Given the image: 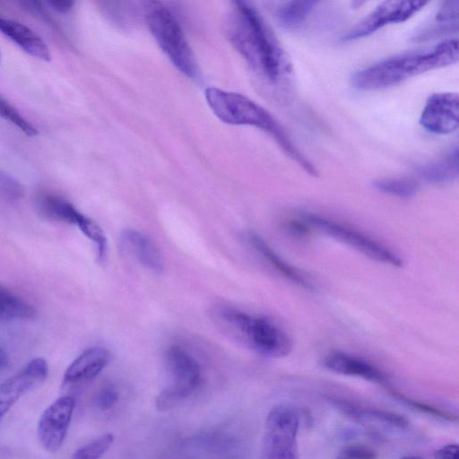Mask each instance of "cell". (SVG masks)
I'll use <instances>...</instances> for the list:
<instances>
[{
  "label": "cell",
  "instance_id": "1",
  "mask_svg": "<svg viewBox=\"0 0 459 459\" xmlns=\"http://www.w3.org/2000/svg\"><path fill=\"white\" fill-rule=\"evenodd\" d=\"M235 4L230 38L237 50L268 82L291 74L286 53L257 12L244 2Z\"/></svg>",
  "mask_w": 459,
  "mask_h": 459
},
{
  "label": "cell",
  "instance_id": "2",
  "mask_svg": "<svg viewBox=\"0 0 459 459\" xmlns=\"http://www.w3.org/2000/svg\"><path fill=\"white\" fill-rule=\"evenodd\" d=\"M458 40L447 39L432 48L404 53L375 63L356 72L351 84L360 91L386 89L429 71L458 61Z\"/></svg>",
  "mask_w": 459,
  "mask_h": 459
},
{
  "label": "cell",
  "instance_id": "3",
  "mask_svg": "<svg viewBox=\"0 0 459 459\" xmlns=\"http://www.w3.org/2000/svg\"><path fill=\"white\" fill-rule=\"evenodd\" d=\"M204 94L209 107L222 122L263 130L307 173L316 176L314 165L298 149L281 123L264 108L246 96L214 87L207 88Z\"/></svg>",
  "mask_w": 459,
  "mask_h": 459
},
{
  "label": "cell",
  "instance_id": "4",
  "mask_svg": "<svg viewBox=\"0 0 459 459\" xmlns=\"http://www.w3.org/2000/svg\"><path fill=\"white\" fill-rule=\"evenodd\" d=\"M219 327L232 339L269 358H282L292 350L289 334L272 320L228 306L212 311Z\"/></svg>",
  "mask_w": 459,
  "mask_h": 459
},
{
  "label": "cell",
  "instance_id": "5",
  "mask_svg": "<svg viewBox=\"0 0 459 459\" xmlns=\"http://www.w3.org/2000/svg\"><path fill=\"white\" fill-rule=\"evenodd\" d=\"M149 30L170 62L185 75L196 78L198 67L184 31L172 12L152 2L146 13Z\"/></svg>",
  "mask_w": 459,
  "mask_h": 459
},
{
  "label": "cell",
  "instance_id": "6",
  "mask_svg": "<svg viewBox=\"0 0 459 459\" xmlns=\"http://www.w3.org/2000/svg\"><path fill=\"white\" fill-rule=\"evenodd\" d=\"M299 218L308 230L324 233L379 263L394 267L403 266V261L396 253L352 227L310 212L302 213Z\"/></svg>",
  "mask_w": 459,
  "mask_h": 459
},
{
  "label": "cell",
  "instance_id": "7",
  "mask_svg": "<svg viewBox=\"0 0 459 459\" xmlns=\"http://www.w3.org/2000/svg\"><path fill=\"white\" fill-rule=\"evenodd\" d=\"M171 384L155 398L159 411L170 410L193 394L201 385L202 368L198 361L180 346H171L166 352Z\"/></svg>",
  "mask_w": 459,
  "mask_h": 459
},
{
  "label": "cell",
  "instance_id": "8",
  "mask_svg": "<svg viewBox=\"0 0 459 459\" xmlns=\"http://www.w3.org/2000/svg\"><path fill=\"white\" fill-rule=\"evenodd\" d=\"M299 415L288 405H277L268 413L263 438L262 459H299Z\"/></svg>",
  "mask_w": 459,
  "mask_h": 459
},
{
  "label": "cell",
  "instance_id": "9",
  "mask_svg": "<svg viewBox=\"0 0 459 459\" xmlns=\"http://www.w3.org/2000/svg\"><path fill=\"white\" fill-rule=\"evenodd\" d=\"M427 4L423 1L383 2L352 27L342 39L344 41L356 40L367 37L386 25L403 22L422 10Z\"/></svg>",
  "mask_w": 459,
  "mask_h": 459
},
{
  "label": "cell",
  "instance_id": "10",
  "mask_svg": "<svg viewBox=\"0 0 459 459\" xmlns=\"http://www.w3.org/2000/svg\"><path fill=\"white\" fill-rule=\"evenodd\" d=\"M75 401L64 395L42 413L38 424V437L45 450L55 453L62 446L73 417Z\"/></svg>",
  "mask_w": 459,
  "mask_h": 459
},
{
  "label": "cell",
  "instance_id": "11",
  "mask_svg": "<svg viewBox=\"0 0 459 459\" xmlns=\"http://www.w3.org/2000/svg\"><path fill=\"white\" fill-rule=\"evenodd\" d=\"M458 116V94L436 92L428 98L420 117V124L429 133L446 135L457 130Z\"/></svg>",
  "mask_w": 459,
  "mask_h": 459
},
{
  "label": "cell",
  "instance_id": "12",
  "mask_svg": "<svg viewBox=\"0 0 459 459\" xmlns=\"http://www.w3.org/2000/svg\"><path fill=\"white\" fill-rule=\"evenodd\" d=\"M48 366L45 359L30 360L15 375L0 384V422L8 411L26 393L45 381Z\"/></svg>",
  "mask_w": 459,
  "mask_h": 459
},
{
  "label": "cell",
  "instance_id": "13",
  "mask_svg": "<svg viewBox=\"0 0 459 459\" xmlns=\"http://www.w3.org/2000/svg\"><path fill=\"white\" fill-rule=\"evenodd\" d=\"M323 365L334 373L359 377L379 385L387 383L386 375L371 362L342 351H332L323 359Z\"/></svg>",
  "mask_w": 459,
  "mask_h": 459
},
{
  "label": "cell",
  "instance_id": "14",
  "mask_svg": "<svg viewBox=\"0 0 459 459\" xmlns=\"http://www.w3.org/2000/svg\"><path fill=\"white\" fill-rule=\"evenodd\" d=\"M38 212L44 218L76 225L82 231L91 218L79 212L72 203L51 192H41L35 199Z\"/></svg>",
  "mask_w": 459,
  "mask_h": 459
},
{
  "label": "cell",
  "instance_id": "15",
  "mask_svg": "<svg viewBox=\"0 0 459 459\" xmlns=\"http://www.w3.org/2000/svg\"><path fill=\"white\" fill-rule=\"evenodd\" d=\"M109 351L103 347H91L82 351L68 366L64 374L66 385H75L96 377L108 364Z\"/></svg>",
  "mask_w": 459,
  "mask_h": 459
},
{
  "label": "cell",
  "instance_id": "16",
  "mask_svg": "<svg viewBox=\"0 0 459 459\" xmlns=\"http://www.w3.org/2000/svg\"><path fill=\"white\" fill-rule=\"evenodd\" d=\"M120 246L126 254L135 258L153 273L163 271L164 261L154 242L146 235L133 230H125L120 236Z\"/></svg>",
  "mask_w": 459,
  "mask_h": 459
},
{
  "label": "cell",
  "instance_id": "17",
  "mask_svg": "<svg viewBox=\"0 0 459 459\" xmlns=\"http://www.w3.org/2000/svg\"><path fill=\"white\" fill-rule=\"evenodd\" d=\"M0 31L31 56L42 61L51 60L44 39L26 25L0 15Z\"/></svg>",
  "mask_w": 459,
  "mask_h": 459
},
{
  "label": "cell",
  "instance_id": "18",
  "mask_svg": "<svg viewBox=\"0 0 459 459\" xmlns=\"http://www.w3.org/2000/svg\"><path fill=\"white\" fill-rule=\"evenodd\" d=\"M247 239L256 253L283 277L305 289H314V285L307 275L286 262L261 236L254 231H249L247 233Z\"/></svg>",
  "mask_w": 459,
  "mask_h": 459
},
{
  "label": "cell",
  "instance_id": "19",
  "mask_svg": "<svg viewBox=\"0 0 459 459\" xmlns=\"http://www.w3.org/2000/svg\"><path fill=\"white\" fill-rule=\"evenodd\" d=\"M332 401L344 413L353 418L376 420L399 429H406L409 426L406 418L392 411L359 405L343 399L333 398Z\"/></svg>",
  "mask_w": 459,
  "mask_h": 459
},
{
  "label": "cell",
  "instance_id": "20",
  "mask_svg": "<svg viewBox=\"0 0 459 459\" xmlns=\"http://www.w3.org/2000/svg\"><path fill=\"white\" fill-rule=\"evenodd\" d=\"M426 180L435 183L451 181L458 176V151L454 149L443 158L420 168Z\"/></svg>",
  "mask_w": 459,
  "mask_h": 459
},
{
  "label": "cell",
  "instance_id": "21",
  "mask_svg": "<svg viewBox=\"0 0 459 459\" xmlns=\"http://www.w3.org/2000/svg\"><path fill=\"white\" fill-rule=\"evenodd\" d=\"M35 308L26 300L8 289L0 286V321L12 319H32Z\"/></svg>",
  "mask_w": 459,
  "mask_h": 459
},
{
  "label": "cell",
  "instance_id": "22",
  "mask_svg": "<svg viewBox=\"0 0 459 459\" xmlns=\"http://www.w3.org/2000/svg\"><path fill=\"white\" fill-rule=\"evenodd\" d=\"M316 4L315 1L285 3L277 12L278 21L287 30L299 29L306 22Z\"/></svg>",
  "mask_w": 459,
  "mask_h": 459
},
{
  "label": "cell",
  "instance_id": "23",
  "mask_svg": "<svg viewBox=\"0 0 459 459\" xmlns=\"http://www.w3.org/2000/svg\"><path fill=\"white\" fill-rule=\"evenodd\" d=\"M375 187L382 193L400 198L413 196L419 188L416 181L408 178H388L374 182Z\"/></svg>",
  "mask_w": 459,
  "mask_h": 459
},
{
  "label": "cell",
  "instance_id": "24",
  "mask_svg": "<svg viewBox=\"0 0 459 459\" xmlns=\"http://www.w3.org/2000/svg\"><path fill=\"white\" fill-rule=\"evenodd\" d=\"M114 438L111 433L103 434L78 448L72 459H100L112 446Z\"/></svg>",
  "mask_w": 459,
  "mask_h": 459
},
{
  "label": "cell",
  "instance_id": "25",
  "mask_svg": "<svg viewBox=\"0 0 459 459\" xmlns=\"http://www.w3.org/2000/svg\"><path fill=\"white\" fill-rule=\"evenodd\" d=\"M0 117L19 128L24 134L33 137L38 130L22 114L0 95Z\"/></svg>",
  "mask_w": 459,
  "mask_h": 459
},
{
  "label": "cell",
  "instance_id": "26",
  "mask_svg": "<svg viewBox=\"0 0 459 459\" xmlns=\"http://www.w3.org/2000/svg\"><path fill=\"white\" fill-rule=\"evenodd\" d=\"M392 394L396 399L401 401L403 403H404L407 406H410L411 408H414L415 410H417L420 412H423V413H426V414H429V415H431V416H434V417H437V418H439L442 420H450V421L456 420V419H457V417L451 412H448L442 409L437 408V407H435L431 404L426 403L424 402L410 398L401 393L393 391Z\"/></svg>",
  "mask_w": 459,
  "mask_h": 459
},
{
  "label": "cell",
  "instance_id": "27",
  "mask_svg": "<svg viewBox=\"0 0 459 459\" xmlns=\"http://www.w3.org/2000/svg\"><path fill=\"white\" fill-rule=\"evenodd\" d=\"M23 195L24 188L20 181L0 169V201L16 202Z\"/></svg>",
  "mask_w": 459,
  "mask_h": 459
},
{
  "label": "cell",
  "instance_id": "28",
  "mask_svg": "<svg viewBox=\"0 0 459 459\" xmlns=\"http://www.w3.org/2000/svg\"><path fill=\"white\" fill-rule=\"evenodd\" d=\"M377 453L363 445H349L342 447L335 459H377Z\"/></svg>",
  "mask_w": 459,
  "mask_h": 459
},
{
  "label": "cell",
  "instance_id": "29",
  "mask_svg": "<svg viewBox=\"0 0 459 459\" xmlns=\"http://www.w3.org/2000/svg\"><path fill=\"white\" fill-rule=\"evenodd\" d=\"M118 400V394L114 386L108 385L103 386L97 394L95 403L102 411L110 410Z\"/></svg>",
  "mask_w": 459,
  "mask_h": 459
},
{
  "label": "cell",
  "instance_id": "30",
  "mask_svg": "<svg viewBox=\"0 0 459 459\" xmlns=\"http://www.w3.org/2000/svg\"><path fill=\"white\" fill-rule=\"evenodd\" d=\"M458 14L459 1H446L443 2L436 14V21L438 22H457Z\"/></svg>",
  "mask_w": 459,
  "mask_h": 459
},
{
  "label": "cell",
  "instance_id": "31",
  "mask_svg": "<svg viewBox=\"0 0 459 459\" xmlns=\"http://www.w3.org/2000/svg\"><path fill=\"white\" fill-rule=\"evenodd\" d=\"M434 459H458V446L456 444H448L434 454Z\"/></svg>",
  "mask_w": 459,
  "mask_h": 459
},
{
  "label": "cell",
  "instance_id": "32",
  "mask_svg": "<svg viewBox=\"0 0 459 459\" xmlns=\"http://www.w3.org/2000/svg\"><path fill=\"white\" fill-rule=\"evenodd\" d=\"M48 4L56 12H58L61 13H65L69 12L74 6L73 1H65V0H62V1L51 0V1H48Z\"/></svg>",
  "mask_w": 459,
  "mask_h": 459
},
{
  "label": "cell",
  "instance_id": "33",
  "mask_svg": "<svg viewBox=\"0 0 459 459\" xmlns=\"http://www.w3.org/2000/svg\"><path fill=\"white\" fill-rule=\"evenodd\" d=\"M8 362V358L4 351L0 347V368H4Z\"/></svg>",
  "mask_w": 459,
  "mask_h": 459
},
{
  "label": "cell",
  "instance_id": "34",
  "mask_svg": "<svg viewBox=\"0 0 459 459\" xmlns=\"http://www.w3.org/2000/svg\"><path fill=\"white\" fill-rule=\"evenodd\" d=\"M401 459H424V458H422L420 456H417V455H407V456H403Z\"/></svg>",
  "mask_w": 459,
  "mask_h": 459
},
{
  "label": "cell",
  "instance_id": "35",
  "mask_svg": "<svg viewBox=\"0 0 459 459\" xmlns=\"http://www.w3.org/2000/svg\"><path fill=\"white\" fill-rule=\"evenodd\" d=\"M2 61V53H1V50H0V63Z\"/></svg>",
  "mask_w": 459,
  "mask_h": 459
}]
</instances>
